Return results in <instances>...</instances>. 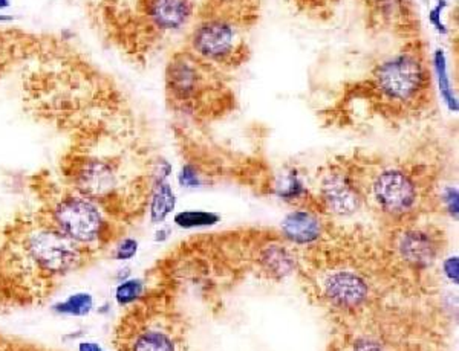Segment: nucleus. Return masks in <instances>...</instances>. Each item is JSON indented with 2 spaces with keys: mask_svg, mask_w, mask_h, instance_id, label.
Instances as JSON below:
<instances>
[{
  "mask_svg": "<svg viewBox=\"0 0 459 351\" xmlns=\"http://www.w3.org/2000/svg\"><path fill=\"white\" fill-rule=\"evenodd\" d=\"M42 207L37 212L77 245L94 252L103 251L115 240L109 212L100 203L72 188L46 185Z\"/></svg>",
  "mask_w": 459,
  "mask_h": 351,
  "instance_id": "1",
  "label": "nucleus"
},
{
  "mask_svg": "<svg viewBox=\"0 0 459 351\" xmlns=\"http://www.w3.org/2000/svg\"><path fill=\"white\" fill-rule=\"evenodd\" d=\"M374 86L380 96L389 103L412 104L427 89V67L416 52H402L377 67Z\"/></svg>",
  "mask_w": 459,
  "mask_h": 351,
  "instance_id": "2",
  "label": "nucleus"
},
{
  "mask_svg": "<svg viewBox=\"0 0 459 351\" xmlns=\"http://www.w3.org/2000/svg\"><path fill=\"white\" fill-rule=\"evenodd\" d=\"M377 207L387 216H406L418 203V187L412 176L402 168L380 171L370 187Z\"/></svg>",
  "mask_w": 459,
  "mask_h": 351,
  "instance_id": "3",
  "label": "nucleus"
},
{
  "mask_svg": "<svg viewBox=\"0 0 459 351\" xmlns=\"http://www.w3.org/2000/svg\"><path fill=\"white\" fill-rule=\"evenodd\" d=\"M192 47L204 60H227L238 50L236 29L223 18H210L194 29Z\"/></svg>",
  "mask_w": 459,
  "mask_h": 351,
  "instance_id": "4",
  "label": "nucleus"
},
{
  "mask_svg": "<svg viewBox=\"0 0 459 351\" xmlns=\"http://www.w3.org/2000/svg\"><path fill=\"white\" fill-rule=\"evenodd\" d=\"M116 351H178L167 330L160 326L126 321L116 331Z\"/></svg>",
  "mask_w": 459,
  "mask_h": 351,
  "instance_id": "5",
  "label": "nucleus"
},
{
  "mask_svg": "<svg viewBox=\"0 0 459 351\" xmlns=\"http://www.w3.org/2000/svg\"><path fill=\"white\" fill-rule=\"evenodd\" d=\"M320 196L326 209L340 217L357 212L361 205V194L357 185L340 171H331L321 179Z\"/></svg>",
  "mask_w": 459,
  "mask_h": 351,
  "instance_id": "6",
  "label": "nucleus"
},
{
  "mask_svg": "<svg viewBox=\"0 0 459 351\" xmlns=\"http://www.w3.org/2000/svg\"><path fill=\"white\" fill-rule=\"evenodd\" d=\"M325 297L340 309H357L363 306L369 297V286L363 277L354 272H332L323 282Z\"/></svg>",
  "mask_w": 459,
  "mask_h": 351,
  "instance_id": "7",
  "label": "nucleus"
},
{
  "mask_svg": "<svg viewBox=\"0 0 459 351\" xmlns=\"http://www.w3.org/2000/svg\"><path fill=\"white\" fill-rule=\"evenodd\" d=\"M202 71L198 60L190 55H178L167 67V87L175 100L192 101L202 89Z\"/></svg>",
  "mask_w": 459,
  "mask_h": 351,
  "instance_id": "8",
  "label": "nucleus"
},
{
  "mask_svg": "<svg viewBox=\"0 0 459 351\" xmlns=\"http://www.w3.org/2000/svg\"><path fill=\"white\" fill-rule=\"evenodd\" d=\"M397 249L410 266L427 267L433 265L438 255L436 240L423 229H407L398 237Z\"/></svg>",
  "mask_w": 459,
  "mask_h": 351,
  "instance_id": "9",
  "label": "nucleus"
},
{
  "mask_svg": "<svg viewBox=\"0 0 459 351\" xmlns=\"http://www.w3.org/2000/svg\"><path fill=\"white\" fill-rule=\"evenodd\" d=\"M149 21L161 31L179 29L190 16L189 0H148L145 2Z\"/></svg>",
  "mask_w": 459,
  "mask_h": 351,
  "instance_id": "10",
  "label": "nucleus"
},
{
  "mask_svg": "<svg viewBox=\"0 0 459 351\" xmlns=\"http://www.w3.org/2000/svg\"><path fill=\"white\" fill-rule=\"evenodd\" d=\"M282 232L289 241L296 245H309L319 240L321 223L317 216L304 209L292 211L282 221Z\"/></svg>",
  "mask_w": 459,
  "mask_h": 351,
  "instance_id": "11",
  "label": "nucleus"
},
{
  "mask_svg": "<svg viewBox=\"0 0 459 351\" xmlns=\"http://www.w3.org/2000/svg\"><path fill=\"white\" fill-rule=\"evenodd\" d=\"M177 196H175L172 185L167 180L155 179L150 192V220L153 223H162L175 209Z\"/></svg>",
  "mask_w": 459,
  "mask_h": 351,
  "instance_id": "12",
  "label": "nucleus"
},
{
  "mask_svg": "<svg viewBox=\"0 0 459 351\" xmlns=\"http://www.w3.org/2000/svg\"><path fill=\"white\" fill-rule=\"evenodd\" d=\"M260 263L270 275L277 278L289 275L294 269V258H292L289 251L279 245H271L263 249L260 253Z\"/></svg>",
  "mask_w": 459,
  "mask_h": 351,
  "instance_id": "13",
  "label": "nucleus"
},
{
  "mask_svg": "<svg viewBox=\"0 0 459 351\" xmlns=\"http://www.w3.org/2000/svg\"><path fill=\"white\" fill-rule=\"evenodd\" d=\"M55 315L70 318H84L94 310V297L87 292H77L51 307Z\"/></svg>",
  "mask_w": 459,
  "mask_h": 351,
  "instance_id": "14",
  "label": "nucleus"
},
{
  "mask_svg": "<svg viewBox=\"0 0 459 351\" xmlns=\"http://www.w3.org/2000/svg\"><path fill=\"white\" fill-rule=\"evenodd\" d=\"M433 62H435V71H436L438 81H439V91H441V95H443L446 104L448 105V109L456 112L458 110V100H456V95L453 93V87L450 86V80H448L444 52L436 51L435 57H433Z\"/></svg>",
  "mask_w": 459,
  "mask_h": 351,
  "instance_id": "15",
  "label": "nucleus"
},
{
  "mask_svg": "<svg viewBox=\"0 0 459 351\" xmlns=\"http://www.w3.org/2000/svg\"><path fill=\"white\" fill-rule=\"evenodd\" d=\"M144 292L145 286L141 278H129L118 282V286L115 289V301L118 302L120 306L128 307L141 301Z\"/></svg>",
  "mask_w": 459,
  "mask_h": 351,
  "instance_id": "16",
  "label": "nucleus"
},
{
  "mask_svg": "<svg viewBox=\"0 0 459 351\" xmlns=\"http://www.w3.org/2000/svg\"><path fill=\"white\" fill-rule=\"evenodd\" d=\"M218 221H219L218 214L205 212V211H184L175 216V225L184 229L213 226L216 225Z\"/></svg>",
  "mask_w": 459,
  "mask_h": 351,
  "instance_id": "17",
  "label": "nucleus"
},
{
  "mask_svg": "<svg viewBox=\"0 0 459 351\" xmlns=\"http://www.w3.org/2000/svg\"><path fill=\"white\" fill-rule=\"evenodd\" d=\"M138 248H140L138 240L126 237V238H121L120 241H116V245L112 249L111 257H112V260H116V261H128L136 255Z\"/></svg>",
  "mask_w": 459,
  "mask_h": 351,
  "instance_id": "18",
  "label": "nucleus"
},
{
  "mask_svg": "<svg viewBox=\"0 0 459 351\" xmlns=\"http://www.w3.org/2000/svg\"><path fill=\"white\" fill-rule=\"evenodd\" d=\"M179 183L185 188H194L199 185V178H198V173L190 165H185L182 167L181 173H179Z\"/></svg>",
  "mask_w": 459,
  "mask_h": 351,
  "instance_id": "19",
  "label": "nucleus"
},
{
  "mask_svg": "<svg viewBox=\"0 0 459 351\" xmlns=\"http://www.w3.org/2000/svg\"><path fill=\"white\" fill-rule=\"evenodd\" d=\"M304 191H305V190H304V185L300 183V180H299L297 178H292V176H291V178H288L285 187L282 188L280 194H282L283 197L296 199V197H299L300 194L304 192Z\"/></svg>",
  "mask_w": 459,
  "mask_h": 351,
  "instance_id": "20",
  "label": "nucleus"
},
{
  "mask_svg": "<svg viewBox=\"0 0 459 351\" xmlns=\"http://www.w3.org/2000/svg\"><path fill=\"white\" fill-rule=\"evenodd\" d=\"M353 351H386V350L374 338H360L355 340Z\"/></svg>",
  "mask_w": 459,
  "mask_h": 351,
  "instance_id": "21",
  "label": "nucleus"
},
{
  "mask_svg": "<svg viewBox=\"0 0 459 351\" xmlns=\"http://www.w3.org/2000/svg\"><path fill=\"white\" fill-rule=\"evenodd\" d=\"M443 269H444V274L446 277L450 280L452 282H455V284H458V280H459V265H458V257H448L446 261H444V265H443Z\"/></svg>",
  "mask_w": 459,
  "mask_h": 351,
  "instance_id": "22",
  "label": "nucleus"
},
{
  "mask_svg": "<svg viewBox=\"0 0 459 351\" xmlns=\"http://www.w3.org/2000/svg\"><path fill=\"white\" fill-rule=\"evenodd\" d=\"M23 340L11 339L0 333V351H25Z\"/></svg>",
  "mask_w": 459,
  "mask_h": 351,
  "instance_id": "23",
  "label": "nucleus"
},
{
  "mask_svg": "<svg viewBox=\"0 0 459 351\" xmlns=\"http://www.w3.org/2000/svg\"><path fill=\"white\" fill-rule=\"evenodd\" d=\"M444 202H446V207L450 212L452 217H458V191L453 188H448L444 192Z\"/></svg>",
  "mask_w": 459,
  "mask_h": 351,
  "instance_id": "24",
  "label": "nucleus"
},
{
  "mask_svg": "<svg viewBox=\"0 0 459 351\" xmlns=\"http://www.w3.org/2000/svg\"><path fill=\"white\" fill-rule=\"evenodd\" d=\"M78 351H106L100 344L91 343V340H83L78 344Z\"/></svg>",
  "mask_w": 459,
  "mask_h": 351,
  "instance_id": "25",
  "label": "nucleus"
},
{
  "mask_svg": "<svg viewBox=\"0 0 459 351\" xmlns=\"http://www.w3.org/2000/svg\"><path fill=\"white\" fill-rule=\"evenodd\" d=\"M132 277V270L131 267L128 266H124L121 267L118 272H116V281L121 282V281H126V280H129Z\"/></svg>",
  "mask_w": 459,
  "mask_h": 351,
  "instance_id": "26",
  "label": "nucleus"
},
{
  "mask_svg": "<svg viewBox=\"0 0 459 351\" xmlns=\"http://www.w3.org/2000/svg\"><path fill=\"white\" fill-rule=\"evenodd\" d=\"M170 236V229H165V228H160L158 231L155 232V240L156 241H165Z\"/></svg>",
  "mask_w": 459,
  "mask_h": 351,
  "instance_id": "27",
  "label": "nucleus"
},
{
  "mask_svg": "<svg viewBox=\"0 0 459 351\" xmlns=\"http://www.w3.org/2000/svg\"><path fill=\"white\" fill-rule=\"evenodd\" d=\"M13 21H14L13 16H6L5 13H0V25H6Z\"/></svg>",
  "mask_w": 459,
  "mask_h": 351,
  "instance_id": "28",
  "label": "nucleus"
},
{
  "mask_svg": "<svg viewBox=\"0 0 459 351\" xmlns=\"http://www.w3.org/2000/svg\"><path fill=\"white\" fill-rule=\"evenodd\" d=\"M213 2H216L221 6H230L233 5V2H238V0H213Z\"/></svg>",
  "mask_w": 459,
  "mask_h": 351,
  "instance_id": "29",
  "label": "nucleus"
},
{
  "mask_svg": "<svg viewBox=\"0 0 459 351\" xmlns=\"http://www.w3.org/2000/svg\"><path fill=\"white\" fill-rule=\"evenodd\" d=\"M9 5H11V2H9V0H0V13L5 11L6 8H9Z\"/></svg>",
  "mask_w": 459,
  "mask_h": 351,
  "instance_id": "30",
  "label": "nucleus"
},
{
  "mask_svg": "<svg viewBox=\"0 0 459 351\" xmlns=\"http://www.w3.org/2000/svg\"><path fill=\"white\" fill-rule=\"evenodd\" d=\"M25 351H46V350H40V348H37L35 345L25 344ZM50 351H51V350H50Z\"/></svg>",
  "mask_w": 459,
  "mask_h": 351,
  "instance_id": "31",
  "label": "nucleus"
}]
</instances>
